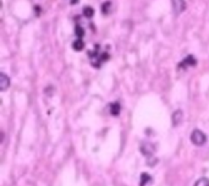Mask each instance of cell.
Here are the masks:
<instances>
[{"label":"cell","mask_w":209,"mask_h":186,"mask_svg":"<svg viewBox=\"0 0 209 186\" xmlns=\"http://www.w3.org/2000/svg\"><path fill=\"white\" fill-rule=\"evenodd\" d=\"M171 119H172V125H174V126L180 125L181 121H182V119H183V113H182V110H176V111H174V114H172Z\"/></svg>","instance_id":"obj_6"},{"label":"cell","mask_w":209,"mask_h":186,"mask_svg":"<svg viewBox=\"0 0 209 186\" xmlns=\"http://www.w3.org/2000/svg\"><path fill=\"white\" fill-rule=\"evenodd\" d=\"M140 151L147 158H150L153 154H154V152H155V144L152 143V142H149V141L142 142L141 146H140Z\"/></svg>","instance_id":"obj_2"},{"label":"cell","mask_w":209,"mask_h":186,"mask_svg":"<svg viewBox=\"0 0 209 186\" xmlns=\"http://www.w3.org/2000/svg\"><path fill=\"white\" fill-rule=\"evenodd\" d=\"M82 12H83V15L86 17L91 18V17H93V15H94V9L92 6H84L83 10H82Z\"/></svg>","instance_id":"obj_10"},{"label":"cell","mask_w":209,"mask_h":186,"mask_svg":"<svg viewBox=\"0 0 209 186\" xmlns=\"http://www.w3.org/2000/svg\"><path fill=\"white\" fill-rule=\"evenodd\" d=\"M197 64V60L195 59V56L193 55H188L187 58L185 60H182L180 65H179V68H188V66H195Z\"/></svg>","instance_id":"obj_4"},{"label":"cell","mask_w":209,"mask_h":186,"mask_svg":"<svg viewBox=\"0 0 209 186\" xmlns=\"http://www.w3.org/2000/svg\"><path fill=\"white\" fill-rule=\"evenodd\" d=\"M10 86V79L6 76V74H0V91H6Z\"/></svg>","instance_id":"obj_5"},{"label":"cell","mask_w":209,"mask_h":186,"mask_svg":"<svg viewBox=\"0 0 209 186\" xmlns=\"http://www.w3.org/2000/svg\"><path fill=\"white\" fill-rule=\"evenodd\" d=\"M191 141L193 144H196V146H203V144L207 142V136L201 130L196 129V130H193L191 133Z\"/></svg>","instance_id":"obj_1"},{"label":"cell","mask_w":209,"mask_h":186,"mask_svg":"<svg viewBox=\"0 0 209 186\" xmlns=\"http://www.w3.org/2000/svg\"><path fill=\"white\" fill-rule=\"evenodd\" d=\"M193 186H209V179L208 178H202L198 181H196V184Z\"/></svg>","instance_id":"obj_13"},{"label":"cell","mask_w":209,"mask_h":186,"mask_svg":"<svg viewBox=\"0 0 209 186\" xmlns=\"http://www.w3.org/2000/svg\"><path fill=\"white\" fill-rule=\"evenodd\" d=\"M172 10H174L175 15H180L186 10V1L185 0H171Z\"/></svg>","instance_id":"obj_3"},{"label":"cell","mask_w":209,"mask_h":186,"mask_svg":"<svg viewBox=\"0 0 209 186\" xmlns=\"http://www.w3.org/2000/svg\"><path fill=\"white\" fill-rule=\"evenodd\" d=\"M70 3H71V5H75V4H77V3H78V0H71Z\"/></svg>","instance_id":"obj_14"},{"label":"cell","mask_w":209,"mask_h":186,"mask_svg":"<svg viewBox=\"0 0 209 186\" xmlns=\"http://www.w3.org/2000/svg\"><path fill=\"white\" fill-rule=\"evenodd\" d=\"M110 8H111V1H105L101 5V12L104 15H108L110 12Z\"/></svg>","instance_id":"obj_11"},{"label":"cell","mask_w":209,"mask_h":186,"mask_svg":"<svg viewBox=\"0 0 209 186\" xmlns=\"http://www.w3.org/2000/svg\"><path fill=\"white\" fill-rule=\"evenodd\" d=\"M109 109H110V113L113 115H119V113H120V104H119V102H113L111 104L109 105Z\"/></svg>","instance_id":"obj_8"},{"label":"cell","mask_w":209,"mask_h":186,"mask_svg":"<svg viewBox=\"0 0 209 186\" xmlns=\"http://www.w3.org/2000/svg\"><path fill=\"white\" fill-rule=\"evenodd\" d=\"M152 183V176L148 173H143L140 179V186H148Z\"/></svg>","instance_id":"obj_7"},{"label":"cell","mask_w":209,"mask_h":186,"mask_svg":"<svg viewBox=\"0 0 209 186\" xmlns=\"http://www.w3.org/2000/svg\"><path fill=\"white\" fill-rule=\"evenodd\" d=\"M72 48H74V50H76V51H80V50H82V49L84 48V43H83V40L81 39V38L76 39L75 42L72 43Z\"/></svg>","instance_id":"obj_9"},{"label":"cell","mask_w":209,"mask_h":186,"mask_svg":"<svg viewBox=\"0 0 209 186\" xmlns=\"http://www.w3.org/2000/svg\"><path fill=\"white\" fill-rule=\"evenodd\" d=\"M75 33H76V36H77L78 38H82L84 36V29H83L82 26H80V25L76 26V27H75Z\"/></svg>","instance_id":"obj_12"}]
</instances>
